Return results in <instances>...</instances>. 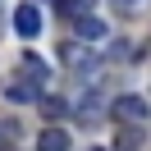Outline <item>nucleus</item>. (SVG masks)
<instances>
[{
	"mask_svg": "<svg viewBox=\"0 0 151 151\" xmlns=\"http://www.w3.org/2000/svg\"><path fill=\"white\" fill-rule=\"evenodd\" d=\"M114 119H119V124H147L151 110H147L142 96H114Z\"/></svg>",
	"mask_w": 151,
	"mask_h": 151,
	"instance_id": "obj_1",
	"label": "nucleus"
},
{
	"mask_svg": "<svg viewBox=\"0 0 151 151\" xmlns=\"http://www.w3.org/2000/svg\"><path fill=\"white\" fill-rule=\"evenodd\" d=\"M14 32H19V37H37L41 32V9L37 5H19V9H14Z\"/></svg>",
	"mask_w": 151,
	"mask_h": 151,
	"instance_id": "obj_2",
	"label": "nucleus"
},
{
	"mask_svg": "<svg viewBox=\"0 0 151 151\" xmlns=\"http://www.w3.org/2000/svg\"><path fill=\"white\" fill-rule=\"evenodd\" d=\"M64 64H69V69H83V73H92V69H96V55L83 46V41H69V46H64Z\"/></svg>",
	"mask_w": 151,
	"mask_h": 151,
	"instance_id": "obj_3",
	"label": "nucleus"
},
{
	"mask_svg": "<svg viewBox=\"0 0 151 151\" xmlns=\"http://www.w3.org/2000/svg\"><path fill=\"white\" fill-rule=\"evenodd\" d=\"M101 37H105V23L101 19H92V14L78 19V41H83V46H92V41H101Z\"/></svg>",
	"mask_w": 151,
	"mask_h": 151,
	"instance_id": "obj_4",
	"label": "nucleus"
},
{
	"mask_svg": "<svg viewBox=\"0 0 151 151\" xmlns=\"http://www.w3.org/2000/svg\"><path fill=\"white\" fill-rule=\"evenodd\" d=\"M37 147H41V151H69V133H64V128H41Z\"/></svg>",
	"mask_w": 151,
	"mask_h": 151,
	"instance_id": "obj_5",
	"label": "nucleus"
},
{
	"mask_svg": "<svg viewBox=\"0 0 151 151\" xmlns=\"http://www.w3.org/2000/svg\"><path fill=\"white\" fill-rule=\"evenodd\" d=\"M137 147H142V128H124L114 137V151H137Z\"/></svg>",
	"mask_w": 151,
	"mask_h": 151,
	"instance_id": "obj_6",
	"label": "nucleus"
},
{
	"mask_svg": "<svg viewBox=\"0 0 151 151\" xmlns=\"http://www.w3.org/2000/svg\"><path fill=\"white\" fill-rule=\"evenodd\" d=\"M64 9L73 14V19H87V9H92V0H64Z\"/></svg>",
	"mask_w": 151,
	"mask_h": 151,
	"instance_id": "obj_7",
	"label": "nucleus"
},
{
	"mask_svg": "<svg viewBox=\"0 0 151 151\" xmlns=\"http://www.w3.org/2000/svg\"><path fill=\"white\" fill-rule=\"evenodd\" d=\"M114 5H119V14H142L151 0H114Z\"/></svg>",
	"mask_w": 151,
	"mask_h": 151,
	"instance_id": "obj_8",
	"label": "nucleus"
},
{
	"mask_svg": "<svg viewBox=\"0 0 151 151\" xmlns=\"http://www.w3.org/2000/svg\"><path fill=\"white\" fill-rule=\"evenodd\" d=\"M37 105H41L46 114H64V101H60V96H46V101H37Z\"/></svg>",
	"mask_w": 151,
	"mask_h": 151,
	"instance_id": "obj_9",
	"label": "nucleus"
},
{
	"mask_svg": "<svg viewBox=\"0 0 151 151\" xmlns=\"http://www.w3.org/2000/svg\"><path fill=\"white\" fill-rule=\"evenodd\" d=\"M87 151H110V147H87Z\"/></svg>",
	"mask_w": 151,
	"mask_h": 151,
	"instance_id": "obj_10",
	"label": "nucleus"
}]
</instances>
